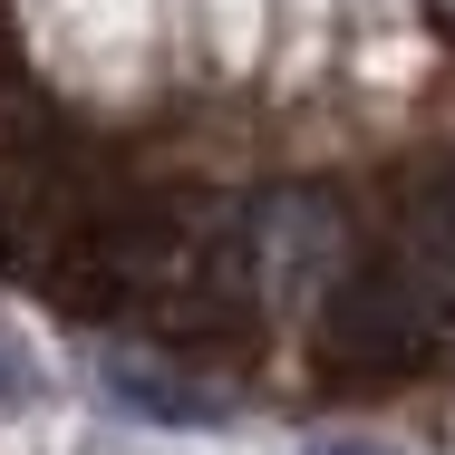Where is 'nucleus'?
<instances>
[{
	"label": "nucleus",
	"mask_w": 455,
	"mask_h": 455,
	"mask_svg": "<svg viewBox=\"0 0 455 455\" xmlns=\"http://www.w3.org/2000/svg\"><path fill=\"white\" fill-rule=\"evenodd\" d=\"M243 252H252V291L272 310H300L339 291V213L320 194H262L243 213Z\"/></svg>",
	"instance_id": "nucleus-1"
},
{
	"label": "nucleus",
	"mask_w": 455,
	"mask_h": 455,
	"mask_svg": "<svg viewBox=\"0 0 455 455\" xmlns=\"http://www.w3.org/2000/svg\"><path fill=\"white\" fill-rule=\"evenodd\" d=\"M107 387H116V407H136L156 427H223V397H204L194 378H165L146 359H107Z\"/></svg>",
	"instance_id": "nucleus-2"
},
{
	"label": "nucleus",
	"mask_w": 455,
	"mask_h": 455,
	"mask_svg": "<svg viewBox=\"0 0 455 455\" xmlns=\"http://www.w3.org/2000/svg\"><path fill=\"white\" fill-rule=\"evenodd\" d=\"M29 397H39V359L0 339V407H29Z\"/></svg>",
	"instance_id": "nucleus-3"
},
{
	"label": "nucleus",
	"mask_w": 455,
	"mask_h": 455,
	"mask_svg": "<svg viewBox=\"0 0 455 455\" xmlns=\"http://www.w3.org/2000/svg\"><path fill=\"white\" fill-rule=\"evenodd\" d=\"M310 455H387V446H368V436H320Z\"/></svg>",
	"instance_id": "nucleus-4"
}]
</instances>
